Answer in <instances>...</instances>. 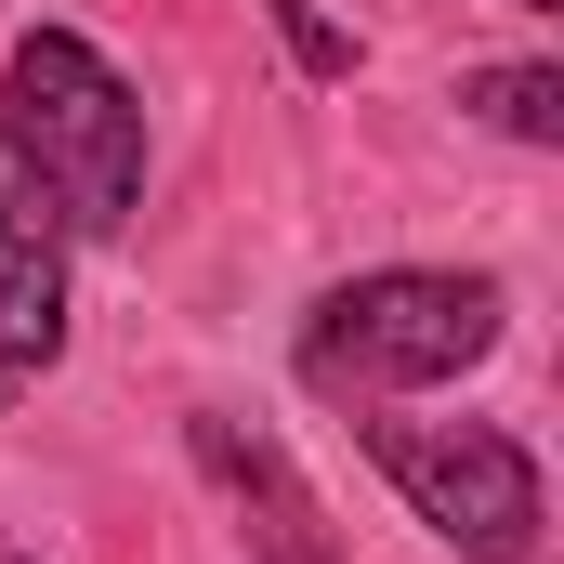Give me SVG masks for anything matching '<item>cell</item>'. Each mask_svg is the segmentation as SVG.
I'll use <instances>...</instances> for the list:
<instances>
[{"mask_svg":"<svg viewBox=\"0 0 564 564\" xmlns=\"http://www.w3.org/2000/svg\"><path fill=\"white\" fill-rule=\"evenodd\" d=\"M53 355H66V237L26 197H0V394L40 381Z\"/></svg>","mask_w":564,"mask_h":564,"instance_id":"5b68a950","label":"cell"},{"mask_svg":"<svg viewBox=\"0 0 564 564\" xmlns=\"http://www.w3.org/2000/svg\"><path fill=\"white\" fill-rule=\"evenodd\" d=\"M525 13H552V0H525Z\"/></svg>","mask_w":564,"mask_h":564,"instance_id":"ba28073f","label":"cell"},{"mask_svg":"<svg viewBox=\"0 0 564 564\" xmlns=\"http://www.w3.org/2000/svg\"><path fill=\"white\" fill-rule=\"evenodd\" d=\"M0 158L53 237H132L144 210V106L79 26H26L0 66Z\"/></svg>","mask_w":564,"mask_h":564,"instance_id":"6da1fadb","label":"cell"},{"mask_svg":"<svg viewBox=\"0 0 564 564\" xmlns=\"http://www.w3.org/2000/svg\"><path fill=\"white\" fill-rule=\"evenodd\" d=\"M368 459L394 473V499L459 564H539L552 486H539L525 433H499V421H368Z\"/></svg>","mask_w":564,"mask_h":564,"instance_id":"3957f363","label":"cell"},{"mask_svg":"<svg viewBox=\"0 0 564 564\" xmlns=\"http://www.w3.org/2000/svg\"><path fill=\"white\" fill-rule=\"evenodd\" d=\"M0 564H26V552H0Z\"/></svg>","mask_w":564,"mask_h":564,"instance_id":"9c48e42d","label":"cell"},{"mask_svg":"<svg viewBox=\"0 0 564 564\" xmlns=\"http://www.w3.org/2000/svg\"><path fill=\"white\" fill-rule=\"evenodd\" d=\"M197 473L237 499V525H250V564H341V539H328V512H315V486L289 473V446L276 433H250V421H197Z\"/></svg>","mask_w":564,"mask_h":564,"instance_id":"277c9868","label":"cell"},{"mask_svg":"<svg viewBox=\"0 0 564 564\" xmlns=\"http://www.w3.org/2000/svg\"><path fill=\"white\" fill-rule=\"evenodd\" d=\"M459 106L486 132H512V144H564V66H473Z\"/></svg>","mask_w":564,"mask_h":564,"instance_id":"8992f818","label":"cell"},{"mask_svg":"<svg viewBox=\"0 0 564 564\" xmlns=\"http://www.w3.org/2000/svg\"><path fill=\"white\" fill-rule=\"evenodd\" d=\"M276 26H289V53H302V66H315V79H355V40H341V26H328V13H315V0H289Z\"/></svg>","mask_w":564,"mask_h":564,"instance_id":"52a82bcc","label":"cell"},{"mask_svg":"<svg viewBox=\"0 0 564 564\" xmlns=\"http://www.w3.org/2000/svg\"><path fill=\"white\" fill-rule=\"evenodd\" d=\"M486 355H499V276H459V263H381L302 315V381L328 408H394Z\"/></svg>","mask_w":564,"mask_h":564,"instance_id":"7a4b0ae2","label":"cell"}]
</instances>
